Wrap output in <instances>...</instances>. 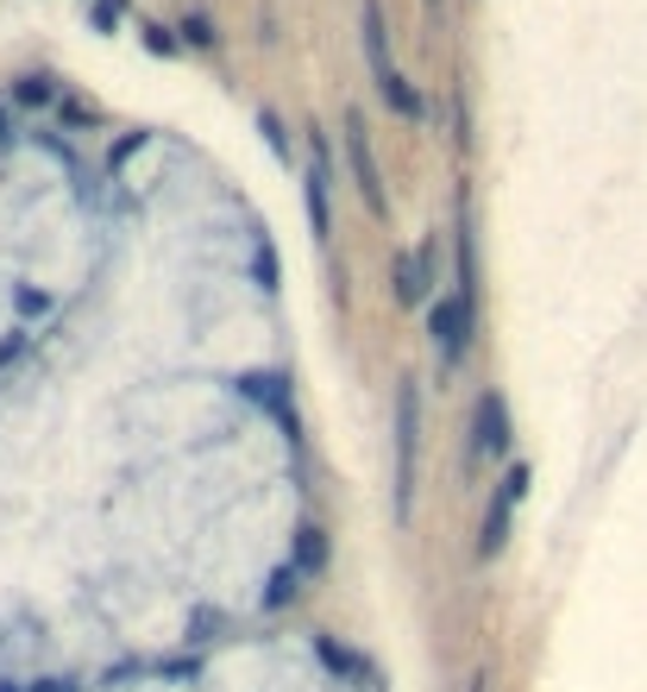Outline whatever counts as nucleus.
<instances>
[{"label":"nucleus","mask_w":647,"mask_h":692,"mask_svg":"<svg viewBox=\"0 0 647 692\" xmlns=\"http://www.w3.org/2000/svg\"><path fill=\"white\" fill-rule=\"evenodd\" d=\"M440 7H447V0H427V13H440Z\"/></svg>","instance_id":"nucleus-9"},{"label":"nucleus","mask_w":647,"mask_h":692,"mask_svg":"<svg viewBox=\"0 0 647 692\" xmlns=\"http://www.w3.org/2000/svg\"><path fill=\"white\" fill-rule=\"evenodd\" d=\"M346 157H352V177H358V196L372 202V214H384V183H377V157H372V145H365V127L352 120L346 127Z\"/></svg>","instance_id":"nucleus-6"},{"label":"nucleus","mask_w":647,"mask_h":692,"mask_svg":"<svg viewBox=\"0 0 647 692\" xmlns=\"http://www.w3.org/2000/svg\"><path fill=\"white\" fill-rule=\"evenodd\" d=\"M434 353H440V372H452V365L466 360V340H472V296H466V283L452 290V296H440L434 303Z\"/></svg>","instance_id":"nucleus-3"},{"label":"nucleus","mask_w":647,"mask_h":692,"mask_svg":"<svg viewBox=\"0 0 647 692\" xmlns=\"http://www.w3.org/2000/svg\"><path fill=\"white\" fill-rule=\"evenodd\" d=\"M308 214H315V239L333 246V171H327L321 139L308 145Z\"/></svg>","instance_id":"nucleus-5"},{"label":"nucleus","mask_w":647,"mask_h":692,"mask_svg":"<svg viewBox=\"0 0 647 692\" xmlns=\"http://www.w3.org/2000/svg\"><path fill=\"white\" fill-rule=\"evenodd\" d=\"M509 447V422H503V397H478V422H472V454L497 460Z\"/></svg>","instance_id":"nucleus-7"},{"label":"nucleus","mask_w":647,"mask_h":692,"mask_svg":"<svg viewBox=\"0 0 647 692\" xmlns=\"http://www.w3.org/2000/svg\"><path fill=\"white\" fill-rule=\"evenodd\" d=\"M365 57H372V82H377V95L397 107L402 120H422V95L402 82L397 70V57H390V26H384V7L377 0H365Z\"/></svg>","instance_id":"nucleus-1"},{"label":"nucleus","mask_w":647,"mask_h":692,"mask_svg":"<svg viewBox=\"0 0 647 692\" xmlns=\"http://www.w3.org/2000/svg\"><path fill=\"white\" fill-rule=\"evenodd\" d=\"M415 454H422V410H415V385L397 390V523L415 511Z\"/></svg>","instance_id":"nucleus-2"},{"label":"nucleus","mask_w":647,"mask_h":692,"mask_svg":"<svg viewBox=\"0 0 647 692\" xmlns=\"http://www.w3.org/2000/svg\"><path fill=\"white\" fill-rule=\"evenodd\" d=\"M472 692H484V680H472Z\"/></svg>","instance_id":"nucleus-10"},{"label":"nucleus","mask_w":647,"mask_h":692,"mask_svg":"<svg viewBox=\"0 0 647 692\" xmlns=\"http://www.w3.org/2000/svg\"><path fill=\"white\" fill-rule=\"evenodd\" d=\"M528 491V472L516 466V472H503L497 497H491V511H484V536H478V554L491 561V554H503V541H509V516H516V504H522Z\"/></svg>","instance_id":"nucleus-4"},{"label":"nucleus","mask_w":647,"mask_h":692,"mask_svg":"<svg viewBox=\"0 0 647 692\" xmlns=\"http://www.w3.org/2000/svg\"><path fill=\"white\" fill-rule=\"evenodd\" d=\"M402 296H409V303H427V296H434V246H422L415 265H402Z\"/></svg>","instance_id":"nucleus-8"}]
</instances>
